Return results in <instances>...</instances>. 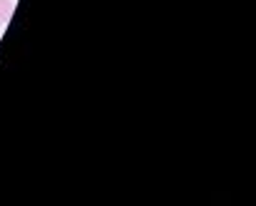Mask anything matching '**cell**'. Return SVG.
Instances as JSON below:
<instances>
[{
    "label": "cell",
    "mask_w": 256,
    "mask_h": 206,
    "mask_svg": "<svg viewBox=\"0 0 256 206\" xmlns=\"http://www.w3.org/2000/svg\"><path fill=\"white\" fill-rule=\"evenodd\" d=\"M13 10H16L13 0H0V26H8V23H10Z\"/></svg>",
    "instance_id": "obj_1"
}]
</instances>
